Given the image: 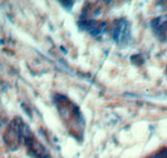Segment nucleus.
Listing matches in <instances>:
<instances>
[{"instance_id":"1","label":"nucleus","mask_w":167,"mask_h":158,"mask_svg":"<svg viewBox=\"0 0 167 158\" xmlns=\"http://www.w3.org/2000/svg\"><path fill=\"white\" fill-rule=\"evenodd\" d=\"M20 133L21 134L25 137V138H32L33 137V133H32V131H30V128H29V127L24 123L23 126H21V131H20Z\"/></svg>"},{"instance_id":"2","label":"nucleus","mask_w":167,"mask_h":158,"mask_svg":"<svg viewBox=\"0 0 167 158\" xmlns=\"http://www.w3.org/2000/svg\"><path fill=\"white\" fill-rule=\"evenodd\" d=\"M59 111H61V114H62V117L64 119H68L69 118V114H70V111L67 108H64V107H61L59 108Z\"/></svg>"},{"instance_id":"3","label":"nucleus","mask_w":167,"mask_h":158,"mask_svg":"<svg viewBox=\"0 0 167 158\" xmlns=\"http://www.w3.org/2000/svg\"><path fill=\"white\" fill-rule=\"evenodd\" d=\"M61 4L63 5V7H65V8H72L73 7V1H61Z\"/></svg>"},{"instance_id":"4","label":"nucleus","mask_w":167,"mask_h":158,"mask_svg":"<svg viewBox=\"0 0 167 158\" xmlns=\"http://www.w3.org/2000/svg\"><path fill=\"white\" fill-rule=\"evenodd\" d=\"M150 158H165L163 157V154H162V152H157V153H154L152 157H150Z\"/></svg>"},{"instance_id":"5","label":"nucleus","mask_w":167,"mask_h":158,"mask_svg":"<svg viewBox=\"0 0 167 158\" xmlns=\"http://www.w3.org/2000/svg\"><path fill=\"white\" fill-rule=\"evenodd\" d=\"M161 152H162V154H163V157H165V158H167V147H166V148H163V149L161 151Z\"/></svg>"}]
</instances>
